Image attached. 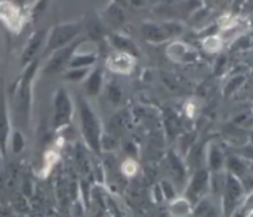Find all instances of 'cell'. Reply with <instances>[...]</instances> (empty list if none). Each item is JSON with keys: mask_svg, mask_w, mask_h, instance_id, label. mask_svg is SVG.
<instances>
[{"mask_svg": "<svg viewBox=\"0 0 253 217\" xmlns=\"http://www.w3.org/2000/svg\"><path fill=\"white\" fill-rule=\"evenodd\" d=\"M241 206L242 209H244V213L247 216H253V191H251L249 194L245 195Z\"/></svg>", "mask_w": 253, "mask_h": 217, "instance_id": "cell-31", "label": "cell"}, {"mask_svg": "<svg viewBox=\"0 0 253 217\" xmlns=\"http://www.w3.org/2000/svg\"><path fill=\"white\" fill-rule=\"evenodd\" d=\"M101 21L104 23L106 29H112V30H117L121 26H124V23L126 21V12L124 8L120 5L115 4L110 1V4L104 10V12L101 14Z\"/></svg>", "mask_w": 253, "mask_h": 217, "instance_id": "cell-15", "label": "cell"}, {"mask_svg": "<svg viewBox=\"0 0 253 217\" xmlns=\"http://www.w3.org/2000/svg\"><path fill=\"white\" fill-rule=\"evenodd\" d=\"M26 145V140H25V136L19 129H12L11 136H10V146H11L12 153L19 155L22 153Z\"/></svg>", "mask_w": 253, "mask_h": 217, "instance_id": "cell-24", "label": "cell"}, {"mask_svg": "<svg viewBox=\"0 0 253 217\" xmlns=\"http://www.w3.org/2000/svg\"><path fill=\"white\" fill-rule=\"evenodd\" d=\"M106 39L108 42L110 43V46L115 49L116 52H123V53L132 54L133 57L138 59L139 54H140V50H139L138 45L133 42L131 38L128 36H124L121 33L112 32L108 33L106 36Z\"/></svg>", "mask_w": 253, "mask_h": 217, "instance_id": "cell-14", "label": "cell"}, {"mask_svg": "<svg viewBox=\"0 0 253 217\" xmlns=\"http://www.w3.org/2000/svg\"><path fill=\"white\" fill-rule=\"evenodd\" d=\"M41 59H36L23 68L22 75L18 77L11 88L12 108L23 126H28L32 117L33 106V84L40 70Z\"/></svg>", "mask_w": 253, "mask_h": 217, "instance_id": "cell-1", "label": "cell"}, {"mask_svg": "<svg viewBox=\"0 0 253 217\" xmlns=\"http://www.w3.org/2000/svg\"><path fill=\"white\" fill-rule=\"evenodd\" d=\"M88 41L87 37L84 36V37L78 38L77 41H74L70 45H67V46H63V48L57 49L55 50L53 53L50 54L49 59L46 60V63L45 65L41 68V73L42 75H57V73H60V72H64L67 70V67H68V63H70V60L72 59V56L74 53L77 52L78 48L82 45L83 42H86Z\"/></svg>", "mask_w": 253, "mask_h": 217, "instance_id": "cell-6", "label": "cell"}, {"mask_svg": "<svg viewBox=\"0 0 253 217\" xmlns=\"http://www.w3.org/2000/svg\"><path fill=\"white\" fill-rule=\"evenodd\" d=\"M121 170H123V173L126 174V175H128V177H132V175H135L136 171H138V164L135 163V160L129 159V160H126V162H124Z\"/></svg>", "mask_w": 253, "mask_h": 217, "instance_id": "cell-32", "label": "cell"}, {"mask_svg": "<svg viewBox=\"0 0 253 217\" xmlns=\"http://www.w3.org/2000/svg\"><path fill=\"white\" fill-rule=\"evenodd\" d=\"M83 27H84V33H86L87 39H91V41H99L102 38H106V36H108L106 26L102 23L101 18L90 19L86 23H83Z\"/></svg>", "mask_w": 253, "mask_h": 217, "instance_id": "cell-20", "label": "cell"}, {"mask_svg": "<svg viewBox=\"0 0 253 217\" xmlns=\"http://www.w3.org/2000/svg\"><path fill=\"white\" fill-rule=\"evenodd\" d=\"M193 206L192 202L182 194L181 197H174L169 201V213L174 217L189 216L193 213Z\"/></svg>", "mask_w": 253, "mask_h": 217, "instance_id": "cell-18", "label": "cell"}, {"mask_svg": "<svg viewBox=\"0 0 253 217\" xmlns=\"http://www.w3.org/2000/svg\"><path fill=\"white\" fill-rule=\"evenodd\" d=\"M207 163H209L210 171L214 174H219L225 168V157L223 152L220 151L216 145H211L207 149Z\"/></svg>", "mask_w": 253, "mask_h": 217, "instance_id": "cell-21", "label": "cell"}, {"mask_svg": "<svg viewBox=\"0 0 253 217\" xmlns=\"http://www.w3.org/2000/svg\"><path fill=\"white\" fill-rule=\"evenodd\" d=\"M227 171L231 174H234L236 177L241 179V177L244 174L247 173V164H245V160H242L240 157L231 156L229 160H227Z\"/></svg>", "mask_w": 253, "mask_h": 217, "instance_id": "cell-25", "label": "cell"}, {"mask_svg": "<svg viewBox=\"0 0 253 217\" xmlns=\"http://www.w3.org/2000/svg\"><path fill=\"white\" fill-rule=\"evenodd\" d=\"M29 11H25L21 5L11 0H0V22L14 34L22 32L28 21Z\"/></svg>", "mask_w": 253, "mask_h": 217, "instance_id": "cell-7", "label": "cell"}, {"mask_svg": "<svg viewBox=\"0 0 253 217\" xmlns=\"http://www.w3.org/2000/svg\"><path fill=\"white\" fill-rule=\"evenodd\" d=\"M74 101L70 92L64 87H59L53 94V114H52V130L60 132L68 128L74 117Z\"/></svg>", "mask_w": 253, "mask_h": 217, "instance_id": "cell-5", "label": "cell"}, {"mask_svg": "<svg viewBox=\"0 0 253 217\" xmlns=\"http://www.w3.org/2000/svg\"><path fill=\"white\" fill-rule=\"evenodd\" d=\"M81 48V46H79ZM79 48L74 53L72 59L68 63L67 68H93L98 61V53L97 52H84L79 53Z\"/></svg>", "mask_w": 253, "mask_h": 217, "instance_id": "cell-19", "label": "cell"}, {"mask_svg": "<svg viewBox=\"0 0 253 217\" xmlns=\"http://www.w3.org/2000/svg\"><path fill=\"white\" fill-rule=\"evenodd\" d=\"M3 160H4V157H3V155H1V151H0V167H1V163H3Z\"/></svg>", "mask_w": 253, "mask_h": 217, "instance_id": "cell-36", "label": "cell"}, {"mask_svg": "<svg viewBox=\"0 0 253 217\" xmlns=\"http://www.w3.org/2000/svg\"><path fill=\"white\" fill-rule=\"evenodd\" d=\"M7 92L4 84H0V151L6 159L7 149L10 145V136H11V115H10V106L7 99Z\"/></svg>", "mask_w": 253, "mask_h": 217, "instance_id": "cell-9", "label": "cell"}, {"mask_svg": "<svg viewBox=\"0 0 253 217\" xmlns=\"http://www.w3.org/2000/svg\"><path fill=\"white\" fill-rule=\"evenodd\" d=\"M185 30V26L180 22H144L140 27V33L143 38L150 43H164L170 42L173 39L181 36Z\"/></svg>", "mask_w": 253, "mask_h": 217, "instance_id": "cell-4", "label": "cell"}, {"mask_svg": "<svg viewBox=\"0 0 253 217\" xmlns=\"http://www.w3.org/2000/svg\"><path fill=\"white\" fill-rule=\"evenodd\" d=\"M242 194H244V186H242L241 179L227 171L225 175V183H223V202H222L223 213L231 215L242 198Z\"/></svg>", "mask_w": 253, "mask_h": 217, "instance_id": "cell-10", "label": "cell"}, {"mask_svg": "<svg viewBox=\"0 0 253 217\" xmlns=\"http://www.w3.org/2000/svg\"><path fill=\"white\" fill-rule=\"evenodd\" d=\"M245 81V77L242 75H237L234 77H231L230 80L227 81V84L225 86V90H223V94L225 95H231L233 92L237 91L240 86H241L242 83Z\"/></svg>", "mask_w": 253, "mask_h": 217, "instance_id": "cell-27", "label": "cell"}, {"mask_svg": "<svg viewBox=\"0 0 253 217\" xmlns=\"http://www.w3.org/2000/svg\"><path fill=\"white\" fill-rule=\"evenodd\" d=\"M198 111V106H196V103L192 102V101H189V102L185 105V113H187L188 117H195V114Z\"/></svg>", "mask_w": 253, "mask_h": 217, "instance_id": "cell-33", "label": "cell"}, {"mask_svg": "<svg viewBox=\"0 0 253 217\" xmlns=\"http://www.w3.org/2000/svg\"><path fill=\"white\" fill-rule=\"evenodd\" d=\"M210 189H211V174L209 170L200 168L193 174L189 182L185 184L184 195L195 205L198 201L209 194Z\"/></svg>", "mask_w": 253, "mask_h": 217, "instance_id": "cell-8", "label": "cell"}, {"mask_svg": "<svg viewBox=\"0 0 253 217\" xmlns=\"http://www.w3.org/2000/svg\"><path fill=\"white\" fill-rule=\"evenodd\" d=\"M46 37H48V30H45V29L34 32L29 37L28 42L22 50V56H21V65L23 68L36 59H41V54H42L45 42H46Z\"/></svg>", "mask_w": 253, "mask_h": 217, "instance_id": "cell-12", "label": "cell"}, {"mask_svg": "<svg viewBox=\"0 0 253 217\" xmlns=\"http://www.w3.org/2000/svg\"><path fill=\"white\" fill-rule=\"evenodd\" d=\"M90 70L91 68H67L63 72L61 77H63V80L70 81V83H81L87 77Z\"/></svg>", "mask_w": 253, "mask_h": 217, "instance_id": "cell-23", "label": "cell"}, {"mask_svg": "<svg viewBox=\"0 0 253 217\" xmlns=\"http://www.w3.org/2000/svg\"><path fill=\"white\" fill-rule=\"evenodd\" d=\"M168 164H169L173 181L176 183H184L187 178V167L182 162L181 156L176 151H170V153L168 155Z\"/></svg>", "mask_w": 253, "mask_h": 217, "instance_id": "cell-17", "label": "cell"}, {"mask_svg": "<svg viewBox=\"0 0 253 217\" xmlns=\"http://www.w3.org/2000/svg\"><path fill=\"white\" fill-rule=\"evenodd\" d=\"M166 56L168 59L176 63V64L189 65L196 63L199 60V52L185 41L180 39H173L166 46Z\"/></svg>", "mask_w": 253, "mask_h": 217, "instance_id": "cell-11", "label": "cell"}, {"mask_svg": "<svg viewBox=\"0 0 253 217\" xmlns=\"http://www.w3.org/2000/svg\"><path fill=\"white\" fill-rule=\"evenodd\" d=\"M161 190H162V193H164V197H165L166 200H173L174 197H176V189H174V186L171 182L169 181H162L160 183Z\"/></svg>", "mask_w": 253, "mask_h": 217, "instance_id": "cell-30", "label": "cell"}, {"mask_svg": "<svg viewBox=\"0 0 253 217\" xmlns=\"http://www.w3.org/2000/svg\"><path fill=\"white\" fill-rule=\"evenodd\" d=\"M78 113H79V128L82 133L83 141L87 148L95 155L102 152V139H104V126L101 118L87 99L79 97L78 99Z\"/></svg>", "mask_w": 253, "mask_h": 217, "instance_id": "cell-2", "label": "cell"}, {"mask_svg": "<svg viewBox=\"0 0 253 217\" xmlns=\"http://www.w3.org/2000/svg\"><path fill=\"white\" fill-rule=\"evenodd\" d=\"M112 3H115V4L120 5L123 8H126V5H129V0H112Z\"/></svg>", "mask_w": 253, "mask_h": 217, "instance_id": "cell-34", "label": "cell"}, {"mask_svg": "<svg viewBox=\"0 0 253 217\" xmlns=\"http://www.w3.org/2000/svg\"><path fill=\"white\" fill-rule=\"evenodd\" d=\"M106 87V94H108V98H109V101L112 103H115V105H119L121 101V98H123V94H121L120 87L115 84V83H110Z\"/></svg>", "mask_w": 253, "mask_h": 217, "instance_id": "cell-28", "label": "cell"}, {"mask_svg": "<svg viewBox=\"0 0 253 217\" xmlns=\"http://www.w3.org/2000/svg\"><path fill=\"white\" fill-rule=\"evenodd\" d=\"M83 33H84L83 22H63V23L55 25L48 32V37H46V42H45L41 59L50 56L57 49L77 41L78 38L82 37Z\"/></svg>", "mask_w": 253, "mask_h": 217, "instance_id": "cell-3", "label": "cell"}, {"mask_svg": "<svg viewBox=\"0 0 253 217\" xmlns=\"http://www.w3.org/2000/svg\"><path fill=\"white\" fill-rule=\"evenodd\" d=\"M25 1H26V7H28V10L30 11L33 18L39 15L48 3V0H25Z\"/></svg>", "mask_w": 253, "mask_h": 217, "instance_id": "cell-26", "label": "cell"}, {"mask_svg": "<svg viewBox=\"0 0 253 217\" xmlns=\"http://www.w3.org/2000/svg\"><path fill=\"white\" fill-rule=\"evenodd\" d=\"M129 4L133 7H143L144 0H129Z\"/></svg>", "mask_w": 253, "mask_h": 217, "instance_id": "cell-35", "label": "cell"}, {"mask_svg": "<svg viewBox=\"0 0 253 217\" xmlns=\"http://www.w3.org/2000/svg\"><path fill=\"white\" fill-rule=\"evenodd\" d=\"M19 178V168L17 166H10L6 174V186L8 189H12Z\"/></svg>", "mask_w": 253, "mask_h": 217, "instance_id": "cell-29", "label": "cell"}, {"mask_svg": "<svg viewBox=\"0 0 253 217\" xmlns=\"http://www.w3.org/2000/svg\"><path fill=\"white\" fill-rule=\"evenodd\" d=\"M202 46H203L204 52L207 53H219L222 48L225 46V42L220 37L219 34H211V36H206L202 41Z\"/></svg>", "mask_w": 253, "mask_h": 217, "instance_id": "cell-22", "label": "cell"}, {"mask_svg": "<svg viewBox=\"0 0 253 217\" xmlns=\"http://www.w3.org/2000/svg\"><path fill=\"white\" fill-rule=\"evenodd\" d=\"M136 60L132 54L115 50L105 60V68L116 75H131L136 67Z\"/></svg>", "mask_w": 253, "mask_h": 217, "instance_id": "cell-13", "label": "cell"}, {"mask_svg": "<svg viewBox=\"0 0 253 217\" xmlns=\"http://www.w3.org/2000/svg\"><path fill=\"white\" fill-rule=\"evenodd\" d=\"M83 83H84V91H86L88 97H98L99 94L102 92V90H104V68L99 67V65H94Z\"/></svg>", "mask_w": 253, "mask_h": 217, "instance_id": "cell-16", "label": "cell"}]
</instances>
